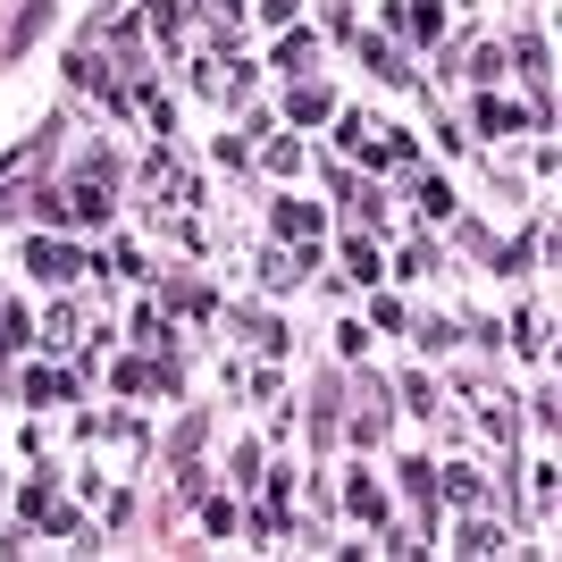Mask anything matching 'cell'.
<instances>
[]
</instances>
